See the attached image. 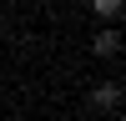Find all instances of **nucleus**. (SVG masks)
I'll use <instances>...</instances> for the list:
<instances>
[{"mask_svg": "<svg viewBox=\"0 0 126 121\" xmlns=\"http://www.w3.org/2000/svg\"><path fill=\"white\" fill-rule=\"evenodd\" d=\"M91 50H96L101 60H116L121 56V30H96V35H91Z\"/></svg>", "mask_w": 126, "mask_h": 121, "instance_id": "f257e3e1", "label": "nucleus"}, {"mask_svg": "<svg viewBox=\"0 0 126 121\" xmlns=\"http://www.w3.org/2000/svg\"><path fill=\"white\" fill-rule=\"evenodd\" d=\"M91 106H96V111H116L121 106V86H116V81L96 86V91H91Z\"/></svg>", "mask_w": 126, "mask_h": 121, "instance_id": "f03ea898", "label": "nucleus"}, {"mask_svg": "<svg viewBox=\"0 0 126 121\" xmlns=\"http://www.w3.org/2000/svg\"><path fill=\"white\" fill-rule=\"evenodd\" d=\"M91 10H96V20H121V10H126V0H91Z\"/></svg>", "mask_w": 126, "mask_h": 121, "instance_id": "7ed1b4c3", "label": "nucleus"}]
</instances>
